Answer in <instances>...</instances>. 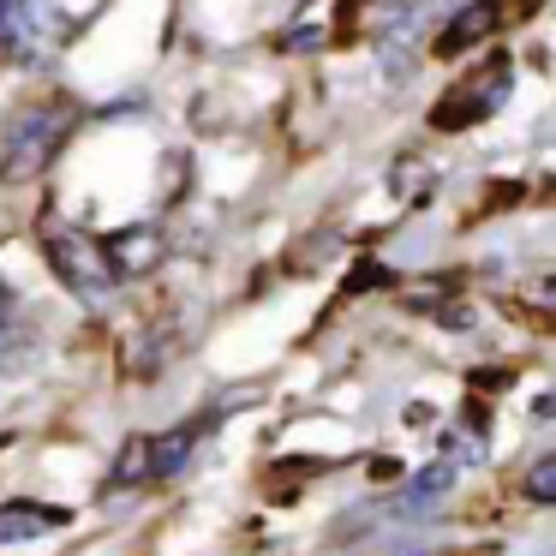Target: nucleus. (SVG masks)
Returning <instances> with one entry per match:
<instances>
[{"label": "nucleus", "mask_w": 556, "mask_h": 556, "mask_svg": "<svg viewBox=\"0 0 556 556\" xmlns=\"http://www.w3.org/2000/svg\"><path fill=\"white\" fill-rule=\"evenodd\" d=\"M527 496H532V503H551V496H556V460H551V455H544L539 467H532V479H527Z\"/></svg>", "instance_id": "obj_7"}, {"label": "nucleus", "mask_w": 556, "mask_h": 556, "mask_svg": "<svg viewBox=\"0 0 556 556\" xmlns=\"http://www.w3.org/2000/svg\"><path fill=\"white\" fill-rule=\"evenodd\" d=\"M61 132H66V114H54V109L18 114L13 132H7V180H25V174H37L42 162L61 150Z\"/></svg>", "instance_id": "obj_1"}, {"label": "nucleus", "mask_w": 556, "mask_h": 556, "mask_svg": "<svg viewBox=\"0 0 556 556\" xmlns=\"http://www.w3.org/2000/svg\"><path fill=\"white\" fill-rule=\"evenodd\" d=\"M192 455V431H168V437H150V479H174Z\"/></svg>", "instance_id": "obj_4"}, {"label": "nucleus", "mask_w": 556, "mask_h": 556, "mask_svg": "<svg viewBox=\"0 0 556 556\" xmlns=\"http://www.w3.org/2000/svg\"><path fill=\"white\" fill-rule=\"evenodd\" d=\"M61 527V515L54 508H30V503H13L0 508V544H18V539H37V532Z\"/></svg>", "instance_id": "obj_3"}, {"label": "nucleus", "mask_w": 556, "mask_h": 556, "mask_svg": "<svg viewBox=\"0 0 556 556\" xmlns=\"http://www.w3.org/2000/svg\"><path fill=\"white\" fill-rule=\"evenodd\" d=\"M102 264L109 276H144V269L162 264V233L156 228H126L102 240Z\"/></svg>", "instance_id": "obj_2"}, {"label": "nucleus", "mask_w": 556, "mask_h": 556, "mask_svg": "<svg viewBox=\"0 0 556 556\" xmlns=\"http://www.w3.org/2000/svg\"><path fill=\"white\" fill-rule=\"evenodd\" d=\"M150 479V437H132L114 460V484H144Z\"/></svg>", "instance_id": "obj_5"}, {"label": "nucleus", "mask_w": 556, "mask_h": 556, "mask_svg": "<svg viewBox=\"0 0 556 556\" xmlns=\"http://www.w3.org/2000/svg\"><path fill=\"white\" fill-rule=\"evenodd\" d=\"M0 341H7V312H0Z\"/></svg>", "instance_id": "obj_8"}, {"label": "nucleus", "mask_w": 556, "mask_h": 556, "mask_svg": "<svg viewBox=\"0 0 556 556\" xmlns=\"http://www.w3.org/2000/svg\"><path fill=\"white\" fill-rule=\"evenodd\" d=\"M491 18H496V7H491V0H479L467 18H455V25H448V49H455V42H467V37H479V30H491Z\"/></svg>", "instance_id": "obj_6"}]
</instances>
